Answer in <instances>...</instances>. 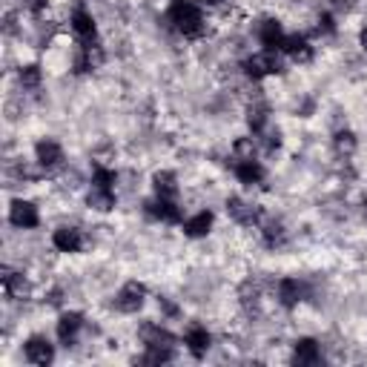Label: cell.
Here are the masks:
<instances>
[{
    "label": "cell",
    "mask_w": 367,
    "mask_h": 367,
    "mask_svg": "<svg viewBox=\"0 0 367 367\" xmlns=\"http://www.w3.org/2000/svg\"><path fill=\"white\" fill-rule=\"evenodd\" d=\"M167 18H169V23L178 29V32L187 35V38L201 35V29H204V15H201V9L193 4V0H172Z\"/></svg>",
    "instance_id": "1"
},
{
    "label": "cell",
    "mask_w": 367,
    "mask_h": 367,
    "mask_svg": "<svg viewBox=\"0 0 367 367\" xmlns=\"http://www.w3.org/2000/svg\"><path fill=\"white\" fill-rule=\"evenodd\" d=\"M144 301H146V287L141 282H127L115 298V307L120 313H138L144 307Z\"/></svg>",
    "instance_id": "2"
},
{
    "label": "cell",
    "mask_w": 367,
    "mask_h": 367,
    "mask_svg": "<svg viewBox=\"0 0 367 367\" xmlns=\"http://www.w3.org/2000/svg\"><path fill=\"white\" fill-rule=\"evenodd\" d=\"M244 72H247L253 81H261L267 75L282 72V64H279V57H275V52H264V55H253V57L244 60Z\"/></svg>",
    "instance_id": "3"
},
{
    "label": "cell",
    "mask_w": 367,
    "mask_h": 367,
    "mask_svg": "<svg viewBox=\"0 0 367 367\" xmlns=\"http://www.w3.org/2000/svg\"><path fill=\"white\" fill-rule=\"evenodd\" d=\"M9 221H12L15 227H20V230H32V227L41 224L35 204H29V201H15V204H12V209H9Z\"/></svg>",
    "instance_id": "4"
},
{
    "label": "cell",
    "mask_w": 367,
    "mask_h": 367,
    "mask_svg": "<svg viewBox=\"0 0 367 367\" xmlns=\"http://www.w3.org/2000/svg\"><path fill=\"white\" fill-rule=\"evenodd\" d=\"M23 353H26V359H29V361L38 364V367H46V364L55 359V350H52V345L43 339V335H32V339L26 342Z\"/></svg>",
    "instance_id": "5"
},
{
    "label": "cell",
    "mask_w": 367,
    "mask_h": 367,
    "mask_svg": "<svg viewBox=\"0 0 367 367\" xmlns=\"http://www.w3.org/2000/svg\"><path fill=\"white\" fill-rule=\"evenodd\" d=\"M35 155H38V164L43 169H57L60 164H64V149H60L55 141H49V138L35 146Z\"/></svg>",
    "instance_id": "6"
},
{
    "label": "cell",
    "mask_w": 367,
    "mask_h": 367,
    "mask_svg": "<svg viewBox=\"0 0 367 367\" xmlns=\"http://www.w3.org/2000/svg\"><path fill=\"white\" fill-rule=\"evenodd\" d=\"M52 244L60 253H78L83 247V238H81V230H75V227H60V230H55Z\"/></svg>",
    "instance_id": "7"
},
{
    "label": "cell",
    "mask_w": 367,
    "mask_h": 367,
    "mask_svg": "<svg viewBox=\"0 0 367 367\" xmlns=\"http://www.w3.org/2000/svg\"><path fill=\"white\" fill-rule=\"evenodd\" d=\"M141 342L146 345V347H172L175 345V339H172V333H167L164 327H158V324H152V321H146L144 327H141Z\"/></svg>",
    "instance_id": "8"
},
{
    "label": "cell",
    "mask_w": 367,
    "mask_h": 367,
    "mask_svg": "<svg viewBox=\"0 0 367 367\" xmlns=\"http://www.w3.org/2000/svg\"><path fill=\"white\" fill-rule=\"evenodd\" d=\"M146 212L149 216H155L158 221H169V224H175L181 219V209L175 207V201L158 198V195H155V201H146Z\"/></svg>",
    "instance_id": "9"
},
{
    "label": "cell",
    "mask_w": 367,
    "mask_h": 367,
    "mask_svg": "<svg viewBox=\"0 0 367 367\" xmlns=\"http://www.w3.org/2000/svg\"><path fill=\"white\" fill-rule=\"evenodd\" d=\"M282 52H287L296 64H304V60L313 57V49H310V43H307L304 35H287L284 43H282Z\"/></svg>",
    "instance_id": "10"
},
{
    "label": "cell",
    "mask_w": 367,
    "mask_h": 367,
    "mask_svg": "<svg viewBox=\"0 0 367 367\" xmlns=\"http://www.w3.org/2000/svg\"><path fill=\"white\" fill-rule=\"evenodd\" d=\"M258 38H261V43H264L267 52H275V49H282V43H284L287 35L282 32V23L279 20H264L261 29H258Z\"/></svg>",
    "instance_id": "11"
},
{
    "label": "cell",
    "mask_w": 367,
    "mask_h": 367,
    "mask_svg": "<svg viewBox=\"0 0 367 367\" xmlns=\"http://www.w3.org/2000/svg\"><path fill=\"white\" fill-rule=\"evenodd\" d=\"M184 345H187V350H190L195 359H201V356L209 350V333H207L201 324H193V327L187 330V335H184Z\"/></svg>",
    "instance_id": "12"
},
{
    "label": "cell",
    "mask_w": 367,
    "mask_h": 367,
    "mask_svg": "<svg viewBox=\"0 0 367 367\" xmlns=\"http://www.w3.org/2000/svg\"><path fill=\"white\" fill-rule=\"evenodd\" d=\"M81 327H83V316L81 313H64V316H60V321H57V339L64 345H72Z\"/></svg>",
    "instance_id": "13"
},
{
    "label": "cell",
    "mask_w": 367,
    "mask_h": 367,
    "mask_svg": "<svg viewBox=\"0 0 367 367\" xmlns=\"http://www.w3.org/2000/svg\"><path fill=\"white\" fill-rule=\"evenodd\" d=\"M319 359H321V350H319L316 339H298L296 342V350H293L296 364H319Z\"/></svg>",
    "instance_id": "14"
},
{
    "label": "cell",
    "mask_w": 367,
    "mask_h": 367,
    "mask_svg": "<svg viewBox=\"0 0 367 367\" xmlns=\"http://www.w3.org/2000/svg\"><path fill=\"white\" fill-rule=\"evenodd\" d=\"M235 175H238V181L241 184H261V178H264V167L256 161V158H244V161H238L235 164Z\"/></svg>",
    "instance_id": "15"
},
{
    "label": "cell",
    "mask_w": 367,
    "mask_h": 367,
    "mask_svg": "<svg viewBox=\"0 0 367 367\" xmlns=\"http://www.w3.org/2000/svg\"><path fill=\"white\" fill-rule=\"evenodd\" d=\"M227 212L238 221V224H247V227H253V224H258V212L250 207V204H244L241 198H230L227 201Z\"/></svg>",
    "instance_id": "16"
},
{
    "label": "cell",
    "mask_w": 367,
    "mask_h": 367,
    "mask_svg": "<svg viewBox=\"0 0 367 367\" xmlns=\"http://www.w3.org/2000/svg\"><path fill=\"white\" fill-rule=\"evenodd\" d=\"M209 230H212V212L209 209L198 212V216H193L190 221H184V235H190V238H204Z\"/></svg>",
    "instance_id": "17"
},
{
    "label": "cell",
    "mask_w": 367,
    "mask_h": 367,
    "mask_svg": "<svg viewBox=\"0 0 367 367\" xmlns=\"http://www.w3.org/2000/svg\"><path fill=\"white\" fill-rule=\"evenodd\" d=\"M152 187H155L158 198L175 201V195H178V181H175L172 172H155V175H152Z\"/></svg>",
    "instance_id": "18"
},
{
    "label": "cell",
    "mask_w": 367,
    "mask_h": 367,
    "mask_svg": "<svg viewBox=\"0 0 367 367\" xmlns=\"http://www.w3.org/2000/svg\"><path fill=\"white\" fill-rule=\"evenodd\" d=\"M72 29L81 35V41H95V35H98L95 20H92V15L83 12V9H78V12L72 15Z\"/></svg>",
    "instance_id": "19"
},
{
    "label": "cell",
    "mask_w": 367,
    "mask_h": 367,
    "mask_svg": "<svg viewBox=\"0 0 367 367\" xmlns=\"http://www.w3.org/2000/svg\"><path fill=\"white\" fill-rule=\"evenodd\" d=\"M279 301L284 304V307H296V304L301 301V284L296 279H282L279 282Z\"/></svg>",
    "instance_id": "20"
},
{
    "label": "cell",
    "mask_w": 367,
    "mask_h": 367,
    "mask_svg": "<svg viewBox=\"0 0 367 367\" xmlns=\"http://www.w3.org/2000/svg\"><path fill=\"white\" fill-rule=\"evenodd\" d=\"M89 207L98 209V212H109L115 207V193L112 190H101V187H92L89 193Z\"/></svg>",
    "instance_id": "21"
},
{
    "label": "cell",
    "mask_w": 367,
    "mask_h": 367,
    "mask_svg": "<svg viewBox=\"0 0 367 367\" xmlns=\"http://www.w3.org/2000/svg\"><path fill=\"white\" fill-rule=\"evenodd\" d=\"M264 241L270 244V247H284V241H287V233L279 221H270L264 224Z\"/></svg>",
    "instance_id": "22"
},
{
    "label": "cell",
    "mask_w": 367,
    "mask_h": 367,
    "mask_svg": "<svg viewBox=\"0 0 367 367\" xmlns=\"http://www.w3.org/2000/svg\"><path fill=\"white\" fill-rule=\"evenodd\" d=\"M20 83H23L26 89H38V86H41V67H35V64L23 67V69H20Z\"/></svg>",
    "instance_id": "23"
},
{
    "label": "cell",
    "mask_w": 367,
    "mask_h": 367,
    "mask_svg": "<svg viewBox=\"0 0 367 367\" xmlns=\"http://www.w3.org/2000/svg\"><path fill=\"white\" fill-rule=\"evenodd\" d=\"M247 124H250L253 132H261L264 124H267V109L264 106H250L247 109Z\"/></svg>",
    "instance_id": "24"
},
{
    "label": "cell",
    "mask_w": 367,
    "mask_h": 367,
    "mask_svg": "<svg viewBox=\"0 0 367 367\" xmlns=\"http://www.w3.org/2000/svg\"><path fill=\"white\" fill-rule=\"evenodd\" d=\"M169 359H172V347H146V356L141 361H146V364H164Z\"/></svg>",
    "instance_id": "25"
},
{
    "label": "cell",
    "mask_w": 367,
    "mask_h": 367,
    "mask_svg": "<svg viewBox=\"0 0 367 367\" xmlns=\"http://www.w3.org/2000/svg\"><path fill=\"white\" fill-rule=\"evenodd\" d=\"M92 184L101 190H112V184H115V172L112 169H104V167H95V175H92Z\"/></svg>",
    "instance_id": "26"
},
{
    "label": "cell",
    "mask_w": 367,
    "mask_h": 367,
    "mask_svg": "<svg viewBox=\"0 0 367 367\" xmlns=\"http://www.w3.org/2000/svg\"><path fill=\"white\" fill-rule=\"evenodd\" d=\"M335 149H339V152H347V155L356 149V138H353V132H350V130L335 132Z\"/></svg>",
    "instance_id": "27"
},
{
    "label": "cell",
    "mask_w": 367,
    "mask_h": 367,
    "mask_svg": "<svg viewBox=\"0 0 367 367\" xmlns=\"http://www.w3.org/2000/svg\"><path fill=\"white\" fill-rule=\"evenodd\" d=\"M235 152H238V161L253 158V141H238V144H235Z\"/></svg>",
    "instance_id": "28"
},
{
    "label": "cell",
    "mask_w": 367,
    "mask_h": 367,
    "mask_svg": "<svg viewBox=\"0 0 367 367\" xmlns=\"http://www.w3.org/2000/svg\"><path fill=\"white\" fill-rule=\"evenodd\" d=\"M333 29H335V26H333V18H330V15H321V18H319V32H327V35H330Z\"/></svg>",
    "instance_id": "29"
},
{
    "label": "cell",
    "mask_w": 367,
    "mask_h": 367,
    "mask_svg": "<svg viewBox=\"0 0 367 367\" xmlns=\"http://www.w3.org/2000/svg\"><path fill=\"white\" fill-rule=\"evenodd\" d=\"M23 6H26L29 12H41V9L46 6V0H23Z\"/></svg>",
    "instance_id": "30"
},
{
    "label": "cell",
    "mask_w": 367,
    "mask_h": 367,
    "mask_svg": "<svg viewBox=\"0 0 367 367\" xmlns=\"http://www.w3.org/2000/svg\"><path fill=\"white\" fill-rule=\"evenodd\" d=\"M359 41H361V49L367 52V29H361V35H359Z\"/></svg>",
    "instance_id": "31"
},
{
    "label": "cell",
    "mask_w": 367,
    "mask_h": 367,
    "mask_svg": "<svg viewBox=\"0 0 367 367\" xmlns=\"http://www.w3.org/2000/svg\"><path fill=\"white\" fill-rule=\"evenodd\" d=\"M204 4H209V6H219V4H221V0H204Z\"/></svg>",
    "instance_id": "32"
}]
</instances>
